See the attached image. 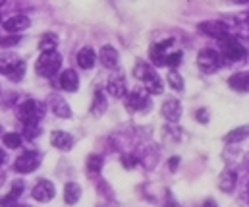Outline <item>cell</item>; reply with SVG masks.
Here are the masks:
<instances>
[{"label": "cell", "mask_w": 249, "mask_h": 207, "mask_svg": "<svg viewBox=\"0 0 249 207\" xmlns=\"http://www.w3.org/2000/svg\"><path fill=\"white\" fill-rule=\"evenodd\" d=\"M51 143L60 149V151H70L73 147V138L68 134V132H62V130H54L51 134Z\"/></svg>", "instance_id": "e0dca14e"}, {"label": "cell", "mask_w": 249, "mask_h": 207, "mask_svg": "<svg viewBox=\"0 0 249 207\" xmlns=\"http://www.w3.org/2000/svg\"><path fill=\"white\" fill-rule=\"evenodd\" d=\"M248 136H249V126H240V128L228 132V134L224 136V141H226V143H240V141H244Z\"/></svg>", "instance_id": "cb8c5ba5"}, {"label": "cell", "mask_w": 249, "mask_h": 207, "mask_svg": "<svg viewBox=\"0 0 249 207\" xmlns=\"http://www.w3.org/2000/svg\"><path fill=\"white\" fill-rule=\"evenodd\" d=\"M103 165H105V159H103L101 155H89V157H87V170H89L91 174L101 172Z\"/></svg>", "instance_id": "4316f807"}, {"label": "cell", "mask_w": 249, "mask_h": 207, "mask_svg": "<svg viewBox=\"0 0 249 207\" xmlns=\"http://www.w3.org/2000/svg\"><path fill=\"white\" fill-rule=\"evenodd\" d=\"M45 113H47L45 103L43 101H35V99H27L16 109V116L23 124H39V120L45 116Z\"/></svg>", "instance_id": "3957f363"}, {"label": "cell", "mask_w": 249, "mask_h": 207, "mask_svg": "<svg viewBox=\"0 0 249 207\" xmlns=\"http://www.w3.org/2000/svg\"><path fill=\"white\" fill-rule=\"evenodd\" d=\"M41 159H43V157H41L39 151H25V153H21V155L16 159L14 170L19 172V174H29V172L37 170V167L41 165Z\"/></svg>", "instance_id": "ba28073f"}, {"label": "cell", "mask_w": 249, "mask_h": 207, "mask_svg": "<svg viewBox=\"0 0 249 207\" xmlns=\"http://www.w3.org/2000/svg\"><path fill=\"white\" fill-rule=\"evenodd\" d=\"M33 198L37 200V202H41V204H47V202H51L54 196H56V190H54V184L51 182V180H47V178H41V180H37V184L33 186Z\"/></svg>", "instance_id": "30bf717a"}, {"label": "cell", "mask_w": 249, "mask_h": 207, "mask_svg": "<svg viewBox=\"0 0 249 207\" xmlns=\"http://www.w3.org/2000/svg\"><path fill=\"white\" fill-rule=\"evenodd\" d=\"M4 161H6V155H4V151H2V149H0V165H2V163H4Z\"/></svg>", "instance_id": "74e56055"}, {"label": "cell", "mask_w": 249, "mask_h": 207, "mask_svg": "<svg viewBox=\"0 0 249 207\" xmlns=\"http://www.w3.org/2000/svg\"><path fill=\"white\" fill-rule=\"evenodd\" d=\"M23 190H25L23 180H14V182H12V190H10V194H12L14 198H19V196L23 194Z\"/></svg>", "instance_id": "4dcf8cb0"}, {"label": "cell", "mask_w": 249, "mask_h": 207, "mask_svg": "<svg viewBox=\"0 0 249 207\" xmlns=\"http://www.w3.org/2000/svg\"><path fill=\"white\" fill-rule=\"evenodd\" d=\"M107 107H108L107 95L101 89H97L95 91V97H93V103H91V114L93 116H103L107 113Z\"/></svg>", "instance_id": "ffe728a7"}, {"label": "cell", "mask_w": 249, "mask_h": 207, "mask_svg": "<svg viewBox=\"0 0 249 207\" xmlns=\"http://www.w3.org/2000/svg\"><path fill=\"white\" fill-rule=\"evenodd\" d=\"M49 107L53 109V113H54L58 118H70V116H71L70 105L66 103V99H64L62 95H58V93H53V95L49 97Z\"/></svg>", "instance_id": "4fadbf2b"}, {"label": "cell", "mask_w": 249, "mask_h": 207, "mask_svg": "<svg viewBox=\"0 0 249 207\" xmlns=\"http://www.w3.org/2000/svg\"><path fill=\"white\" fill-rule=\"evenodd\" d=\"M222 64H224L222 55L218 51H213V49H203L197 56V66L203 74H214Z\"/></svg>", "instance_id": "5b68a950"}, {"label": "cell", "mask_w": 249, "mask_h": 207, "mask_svg": "<svg viewBox=\"0 0 249 207\" xmlns=\"http://www.w3.org/2000/svg\"><path fill=\"white\" fill-rule=\"evenodd\" d=\"M97 62V53L91 47H83L77 53V66L83 70H91Z\"/></svg>", "instance_id": "ac0fdd59"}, {"label": "cell", "mask_w": 249, "mask_h": 207, "mask_svg": "<svg viewBox=\"0 0 249 207\" xmlns=\"http://www.w3.org/2000/svg\"><path fill=\"white\" fill-rule=\"evenodd\" d=\"M248 21H249V14H248Z\"/></svg>", "instance_id": "b9f144b4"}, {"label": "cell", "mask_w": 249, "mask_h": 207, "mask_svg": "<svg viewBox=\"0 0 249 207\" xmlns=\"http://www.w3.org/2000/svg\"><path fill=\"white\" fill-rule=\"evenodd\" d=\"M133 75L145 83V89H147L149 93H153V95H160V93H162V89H164V87H162V79L159 77V74L155 72V68H153L151 64L139 60V62L135 64V68H133Z\"/></svg>", "instance_id": "7a4b0ae2"}, {"label": "cell", "mask_w": 249, "mask_h": 207, "mask_svg": "<svg viewBox=\"0 0 249 207\" xmlns=\"http://www.w3.org/2000/svg\"><path fill=\"white\" fill-rule=\"evenodd\" d=\"M0 136H4V130H2V126H0Z\"/></svg>", "instance_id": "ab89813d"}, {"label": "cell", "mask_w": 249, "mask_h": 207, "mask_svg": "<svg viewBox=\"0 0 249 207\" xmlns=\"http://www.w3.org/2000/svg\"><path fill=\"white\" fill-rule=\"evenodd\" d=\"M236 180H238V174H236V170H224L222 174H220V178H218V188H220V192H226V194H230L232 190H234V186H236Z\"/></svg>", "instance_id": "44dd1931"}, {"label": "cell", "mask_w": 249, "mask_h": 207, "mask_svg": "<svg viewBox=\"0 0 249 207\" xmlns=\"http://www.w3.org/2000/svg\"><path fill=\"white\" fill-rule=\"evenodd\" d=\"M58 47V37L53 35V33H47L41 37V43H39V49L41 53H49V51H56Z\"/></svg>", "instance_id": "d4e9b609"}, {"label": "cell", "mask_w": 249, "mask_h": 207, "mask_svg": "<svg viewBox=\"0 0 249 207\" xmlns=\"http://www.w3.org/2000/svg\"><path fill=\"white\" fill-rule=\"evenodd\" d=\"M166 79H168V85L174 91H184V79H182V75L176 70H170V74L166 75Z\"/></svg>", "instance_id": "83f0119b"}, {"label": "cell", "mask_w": 249, "mask_h": 207, "mask_svg": "<svg viewBox=\"0 0 249 207\" xmlns=\"http://www.w3.org/2000/svg\"><path fill=\"white\" fill-rule=\"evenodd\" d=\"M197 29H199L203 35L213 37V39H216V41H222V39L230 37V27H228V23H224V21H220V19L201 21V23L197 25Z\"/></svg>", "instance_id": "52a82bcc"}, {"label": "cell", "mask_w": 249, "mask_h": 207, "mask_svg": "<svg viewBox=\"0 0 249 207\" xmlns=\"http://www.w3.org/2000/svg\"><path fill=\"white\" fill-rule=\"evenodd\" d=\"M166 51H162L159 45H153L151 49H149V56H151V62L155 64V66H166Z\"/></svg>", "instance_id": "603a6c76"}, {"label": "cell", "mask_w": 249, "mask_h": 207, "mask_svg": "<svg viewBox=\"0 0 249 207\" xmlns=\"http://www.w3.org/2000/svg\"><path fill=\"white\" fill-rule=\"evenodd\" d=\"M203 207H218V206H216V202H214V200H207V202L203 204Z\"/></svg>", "instance_id": "8d00e7d4"}, {"label": "cell", "mask_w": 249, "mask_h": 207, "mask_svg": "<svg viewBox=\"0 0 249 207\" xmlns=\"http://www.w3.org/2000/svg\"><path fill=\"white\" fill-rule=\"evenodd\" d=\"M60 66H62V56L56 51H49V53H41L35 64V72L41 77H53L54 74H58Z\"/></svg>", "instance_id": "277c9868"}, {"label": "cell", "mask_w": 249, "mask_h": 207, "mask_svg": "<svg viewBox=\"0 0 249 207\" xmlns=\"http://www.w3.org/2000/svg\"><path fill=\"white\" fill-rule=\"evenodd\" d=\"M182 58H184V55H182V51H176V53H170V55H166V66H170V68H178L180 66V62H182Z\"/></svg>", "instance_id": "f546056e"}, {"label": "cell", "mask_w": 249, "mask_h": 207, "mask_svg": "<svg viewBox=\"0 0 249 207\" xmlns=\"http://www.w3.org/2000/svg\"><path fill=\"white\" fill-rule=\"evenodd\" d=\"M2 141L8 149H19L21 143H23V136L21 134H16V132H8L2 136Z\"/></svg>", "instance_id": "484cf974"}, {"label": "cell", "mask_w": 249, "mask_h": 207, "mask_svg": "<svg viewBox=\"0 0 249 207\" xmlns=\"http://www.w3.org/2000/svg\"><path fill=\"white\" fill-rule=\"evenodd\" d=\"M162 114H164L166 120L178 122L180 116H182V105H180V101L178 99H166L162 103Z\"/></svg>", "instance_id": "9a60e30c"}, {"label": "cell", "mask_w": 249, "mask_h": 207, "mask_svg": "<svg viewBox=\"0 0 249 207\" xmlns=\"http://www.w3.org/2000/svg\"><path fill=\"white\" fill-rule=\"evenodd\" d=\"M107 89H108V93H110L112 97H116V99H124L125 95H127V83H125L124 74H122V72H120V74H114V75L108 79Z\"/></svg>", "instance_id": "8fae6325"}, {"label": "cell", "mask_w": 249, "mask_h": 207, "mask_svg": "<svg viewBox=\"0 0 249 207\" xmlns=\"http://www.w3.org/2000/svg\"><path fill=\"white\" fill-rule=\"evenodd\" d=\"M99 60H101V64H103L105 68L114 70L116 66H118L120 55H118V51H116L114 47H110V45H105V47L99 51Z\"/></svg>", "instance_id": "5bb4252c"}, {"label": "cell", "mask_w": 249, "mask_h": 207, "mask_svg": "<svg viewBox=\"0 0 249 207\" xmlns=\"http://www.w3.org/2000/svg\"><path fill=\"white\" fill-rule=\"evenodd\" d=\"M23 139H35L41 136V126L39 124H23Z\"/></svg>", "instance_id": "f1b7e54d"}, {"label": "cell", "mask_w": 249, "mask_h": 207, "mask_svg": "<svg viewBox=\"0 0 249 207\" xmlns=\"http://www.w3.org/2000/svg\"><path fill=\"white\" fill-rule=\"evenodd\" d=\"M0 207H19V202L12 194H8V196H2L0 198Z\"/></svg>", "instance_id": "1f68e13d"}, {"label": "cell", "mask_w": 249, "mask_h": 207, "mask_svg": "<svg viewBox=\"0 0 249 207\" xmlns=\"http://www.w3.org/2000/svg\"><path fill=\"white\" fill-rule=\"evenodd\" d=\"M234 2H236V4H248L249 0H234Z\"/></svg>", "instance_id": "f35d334b"}, {"label": "cell", "mask_w": 249, "mask_h": 207, "mask_svg": "<svg viewBox=\"0 0 249 207\" xmlns=\"http://www.w3.org/2000/svg\"><path fill=\"white\" fill-rule=\"evenodd\" d=\"M0 74H4L10 81H21V77L25 75V62L10 51H2L0 53Z\"/></svg>", "instance_id": "6da1fadb"}, {"label": "cell", "mask_w": 249, "mask_h": 207, "mask_svg": "<svg viewBox=\"0 0 249 207\" xmlns=\"http://www.w3.org/2000/svg\"><path fill=\"white\" fill-rule=\"evenodd\" d=\"M81 198V186L77 182H68L64 186V200L68 206H75Z\"/></svg>", "instance_id": "7402d4cb"}, {"label": "cell", "mask_w": 249, "mask_h": 207, "mask_svg": "<svg viewBox=\"0 0 249 207\" xmlns=\"http://www.w3.org/2000/svg\"><path fill=\"white\" fill-rule=\"evenodd\" d=\"M178 163H180V159H178V157H172V159H170V170H176Z\"/></svg>", "instance_id": "d590c367"}, {"label": "cell", "mask_w": 249, "mask_h": 207, "mask_svg": "<svg viewBox=\"0 0 249 207\" xmlns=\"http://www.w3.org/2000/svg\"><path fill=\"white\" fill-rule=\"evenodd\" d=\"M195 118H197L201 124H207V122H209V113H207V109H199V111L195 113Z\"/></svg>", "instance_id": "836d02e7"}, {"label": "cell", "mask_w": 249, "mask_h": 207, "mask_svg": "<svg viewBox=\"0 0 249 207\" xmlns=\"http://www.w3.org/2000/svg\"><path fill=\"white\" fill-rule=\"evenodd\" d=\"M220 55L224 58V62H238L242 58H246V49L242 43H238L234 37H226L220 41Z\"/></svg>", "instance_id": "8992f818"}, {"label": "cell", "mask_w": 249, "mask_h": 207, "mask_svg": "<svg viewBox=\"0 0 249 207\" xmlns=\"http://www.w3.org/2000/svg\"><path fill=\"white\" fill-rule=\"evenodd\" d=\"M60 87L68 93H73V91L79 89V77H77L75 70L68 68L60 74Z\"/></svg>", "instance_id": "2e32d148"}, {"label": "cell", "mask_w": 249, "mask_h": 207, "mask_svg": "<svg viewBox=\"0 0 249 207\" xmlns=\"http://www.w3.org/2000/svg\"><path fill=\"white\" fill-rule=\"evenodd\" d=\"M228 85H230L234 91H240V93L249 91V72H238V74H234V75L228 79Z\"/></svg>", "instance_id": "d6986e66"}, {"label": "cell", "mask_w": 249, "mask_h": 207, "mask_svg": "<svg viewBox=\"0 0 249 207\" xmlns=\"http://www.w3.org/2000/svg\"><path fill=\"white\" fill-rule=\"evenodd\" d=\"M19 207H29V206H19Z\"/></svg>", "instance_id": "60d3db41"}, {"label": "cell", "mask_w": 249, "mask_h": 207, "mask_svg": "<svg viewBox=\"0 0 249 207\" xmlns=\"http://www.w3.org/2000/svg\"><path fill=\"white\" fill-rule=\"evenodd\" d=\"M125 99V109L129 113H137V111H149L151 107V97L147 89H133L131 93H127Z\"/></svg>", "instance_id": "9c48e42d"}, {"label": "cell", "mask_w": 249, "mask_h": 207, "mask_svg": "<svg viewBox=\"0 0 249 207\" xmlns=\"http://www.w3.org/2000/svg\"><path fill=\"white\" fill-rule=\"evenodd\" d=\"M18 43H19V37L14 35V37H6V39H2V41H0V47H10V45H18Z\"/></svg>", "instance_id": "e575fe53"}, {"label": "cell", "mask_w": 249, "mask_h": 207, "mask_svg": "<svg viewBox=\"0 0 249 207\" xmlns=\"http://www.w3.org/2000/svg\"><path fill=\"white\" fill-rule=\"evenodd\" d=\"M137 163H139V161H137L135 155H122V165H124L125 169H133Z\"/></svg>", "instance_id": "d6a6232c"}, {"label": "cell", "mask_w": 249, "mask_h": 207, "mask_svg": "<svg viewBox=\"0 0 249 207\" xmlns=\"http://www.w3.org/2000/svg\"><path fill=\"white\" fill-rule=\"evenodd\" d=\"M29 25H31L29 18L19 14V16H12V18H8V19L4 21V31H6V33H12V35H18V33L25 31Z\"/></svg>", "instance_id": "7c38bea8"}]
</instances>
